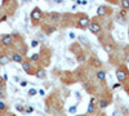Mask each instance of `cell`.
Returning <instances> with one entry per match:
<instances>
[{
    "instance_id": "2e32d148",
    "label": "cell",
    "mask_w": 129,
    "mask_h": 116,
    "mask_svg": "<svg viewBox=\"0 0 129 116\" xmlns=\"http://www.w3.org/2000/svg\"><path fill=\"white\" fill-rule=\"evenodd\" d=\"M39 59H40V54H38V53L31 56V61H32V62H38Z\"/></svg>"
},
{
    "instance_id": "d6a6232c",
    "label": "cell",
    "mask_w": 129,
    "mask_h": 116,
    "mask_svg": "<svg viewBox=\"0 0 129 116\" xmlns=\"http://www.w3.org/2000/svg\"><path fill=\"white\" fill-rule=\"evenodd\" d=\"M117 87H120V84H119V83H117V84H114V87H112V88L115 89V88H117Z\"/></svg>"
},
{
    "instance_id": "4dcf8cb0",
    "label": "cell",
    "mask_w": 129,
    "mask_h": 116,
    "mask_svg": "<svg viewBox=\"0 0 129 116\" xmlns=\"http://www.w3.org/2000/svg\"><path fill=\"white\" fill-rule=\"evenodd\" d=\"M3 80H5V81L8 80V75H7V73H4V75H3Z\"/></svg>"
},
{
    "instance_id": "8d00e7d4",
    "label": "cell",
    "mask_w": 129,
    "mask_h": 116,
    "mask_svg": "<svg viewBox=\"0 0 129 116\" xmlns=\"http://www.w3.org/2000/svg\"><path fill=\"white\" fill-rule=\"evenodd\" d=\"M14 81H19V78L18 76H14Z\"/></svg>"
},
{
    "instance_id": "44dd1931",
    "label": "cell",
    "mask_w": 129,
    "mask_h": 116,
    "mask_svg": "<svg viewBox=\"0 0 129 116\" xmlns=\"http://www.w3.org/2000/svg\"><path fill=\"white\" fill-rule=\"evenodd\" d=\"M5 108H7L5 103H4L3 101H0V111H3V110H5Z\"/></svg>"
},
{
    "instance_id": "f1b7e54d",
    "label": "cell",
    "mask_w": 129,
    "mask_h": 116,
    "mask_svg": "<svg viewBox=\"0 0 129 116\" xmlns=\"http://www.w3.org/2000/svg\"><path fill=\"white\" fill-rule=\"evenodd\" d=\"M16 108H17L18 111H23V107H22V106H16Z\"/></svg>"
},
{
    "instance_id": "d6986e66",
    "label": "cell",
    "mask_w": 129,
    "mask_h": 116,
    "mask_svg": "<svg viewBox=\"0 0 129 116\" xmlns=\"http://www.w3.org/2000/svg\"><path fill=\"white\" fill-rule=\"evenodd\" d=\"M35 94H36V89H34V88H32V89H30V90H28V96H30V97L35 96Z\"/></svg>"
},
{
    "instance_id": "603a6c76",
    "label": "cell",
    "mask_w": 129,
    "mask_h": 116,
    "mask_svg": "<svg viewBox=\"0 0 129 116\" xmlns=\"http://www.w3.org/2000/svg\"><path fill=\"white\" fill-rule=\"evenodd\" d=\"M58 18H59V14H58V13H53V14H52V19H53V21L58 19Z\"/></svg>"
},
{
    "instance_id": "1f68e13d",
    "label": "cell",
    "mask_w": 129,
    "mask_h": 116,
    "mask_svg": "<svg viewBox=\"0 0 129 116\" xmlns=\"http://www.w3.org/2000/svg\"><path fill=\"white\" fill-rule=\"evenodd\" d=\"M54 30H56L54 27H50V28H49V32H48V34H52V32H53V31H54Z\"/></svg>"
},
{
    "instance_id": "83f0119b",
    "label": "cell",
    "mask_w": 129,
    "mask_h": 116,
    "mask_svg": "<svg viewBox=\"0 0 129 116\" xmlns=\"http://www.w3.org/2000/svg\"><path fill=\"white\" fill-rule=\"evenodd\" d=\"M112 116H120V112H119V111H114Z\"/></svg>"
},
{
    "instance_id": "8992f818",
    "label": "cell",
    "mask_w": 129,
    "mask_h": 116,
    "mask_svg": "<svg viewBox=\"0 0 129 116\" xmlns=\"http://www.w3.org/2000/svg\"><path fill=\"white\" fill-rule=\"evenodd\" d=\"M107 12H109V9H107L106 5H100L97 8V16H100V17H103Z\"/></svg>"
},
{
    "instance_id": "74e56055",
    "label": "cell",
    "mask_w": 129,
    "mask_h": 116,
    "mask_svg": "<svg viewBox=\"0 0 129 116\" xmlns=\"http://www.w3.org/2000/svg\"><path fill=\"white\" fill-rule=\"evenodd\" d=\"M26 111H27V112H32V108H31V107H28V108H27Z\"/></svg>"
},
{
    "instance_id": "6da1fadb",
    "label": "cell",
    "mask_w": 129,
    "mask_h": 116,
    "mask_svg": "<svg viewBox=\"0 0 129 116\" xmlns=\"http://www.w3.org/2000/svg\"><path fill=\"white\" fill-rule=\"evenodd\" d=\"M126 78H128V72H126V70L124 67H121V68H119V70L116 71V79L119 80V83L125 81Z\"/></svg>"
},
{
    "instance_id": "3957f363",
    "label": "cell",
    "mask_w": 129,
    "mask_h": 116,
    "mask_svg": "<svg viewBox=\"0 0 129 116\" xmlns=\"http://www.w3.org/2000/svg\"><path fill=\"white\" fill-rule=\"evenodd\" d=\"M78 26L79 27H81V28H89V26H90V21H89V18L88 17H80L79 19H78Z\"/></svg>"
},
{
    "instance_id": "e575fe53",
    "label": "cell",
    "mask_w": 129,
    "mask_h": 116,
    "mask_svg": "<svg viewBox=\"0 0 129 116\" xmlns=\"http://www.w3.org/2000/svg\"><path fill=\"white\" fill-rule=\"evenodd\" d=\"M39 94H41V96H44V90L40 89V90H39Z\"/></svg>"
},
{
    "instance_id": "7a4b0ae2",
    "label": "cell",
    "mask_w": 129,
    "mask_h": 116,
    "mask_svg": "<svg viewBox=\"0 0 129 116\" xmlns=\"http://www.w3.org/2000/svg\"><path fill=\"white\" fill-rule=\"evenodd\" d=\"M43 17V12L40 10V8H34L31 12V19L34 21V22H38V21H40Z\"/></svg>"
},
{
    "instance_id": "f35d334b",
    "label": "cell",
    "mask_w": 129,
    "mask_h": 116,
    "mask_svg": "<svg viewBox=\"0 0 129 116\" xmlns=\"http://www.w3.org/2000/svg\"><path fill=\"white\" fill-rule=\"evenodd\" d=\"M126 61H129V54H128V56H126Z\"/></svg>"
},
{
    "instance_id": "4316f807",
    "label": "cell",
    "mask_w": 129,
    "mask_h": 116,
    "mask_svg": "<svg viewBox=\"0 0 129 116\" xmlns=\"http://www.w3.org/2000/svg\"><path fill=\"white\" fill-rule=\"evenodd\" d=\"M7 18H8L7 16H3L2 18H0V22H4V21H7Z\"/></svg>"
},
{
    "instance_id": "836d02e7",
    "label": "cell",
    "mask_w": 129,
    "mask_h": 116,
    "mask_svg": "<svg viewBox=\"0 0 129 116\" xmlns=\"http://www.w3.org/2000/svg\"><path fill=\"white\" fill-rule=\"evenodd\" d=\"M0 98H5V94L2 92V93H0Z\"/></svg>"
},
{
    "instance_id": "e0dca14e",
    "label": "cell",
    "mask_w": 129,
    "mask_h": 116,
    "mask_svg": "<svg viewBox=\"0 0 129 116\" xmlns=\"http://www.w3.org/2000/svg\"><path fill=\"white\" fill-rule=\"evenodd\" d=\"M79 40L83 41V44H84V45H89V40H87L84 36H79Z\"/></svg>"
},
{
    "instance_id": "cb8c5ba5",
    "label": "cell",
    "mask_w": 129,
    "mask_h": 116,
    "mask_svg": "<svg viewBox=\"0 0 129 116\" xmlns=\"http://www.w3.org/2000/svg\"><path fill=\"white\" fill-rule=\"evenodd\" d=\"M76 3L78 4H81V5H85V4H87V0H78Z\"/></svg>"
},
{
    "instance_id": "30bf717a",
    "label": "cell",
    "mask_w": 129,
    "mask_h": 116,
    "mask_svg": "<svg viewBox=\"0 0 129 116\" xmlns=\"http://www.w3.org/2000/svg\"><path fill=\"white\" fill-rule=\"evenodd\" d=\"M12 61H14V62H17V63H22V62H23V58H22V56H21L19 53H14V54L12 56Z\"/></svg>"
},
{
    "instance_id": "5bb4252c",
    "label": "cell",
    "mask_w": 129,
    "mask_h": 116,
    "mask_svg": "<svg viewBox=\"0 0 129 116\" xmlns=\"http://www.w3.org/2000/svg\"><path fill=\"white\" fill-rule=\"evenodd\" d=\"M120 5L123 7V9H129V0H121Z\"/></svg>"
},
{
    "instance_id": "484cf974",
    "label": "cell",
    "mask_w": 129,
    "mask_h": 116,
    "mask_svg": "<svg viewBox=\"0 0 129 116\" xmlns=\"http://www.w3.org/2000/svg\"><path fill=\"white\" fill-rule=\"evenodd\" d=\"M19 84H21V87H26V85H27V84H28V83H27V81H25V80H23V81H21V83H19Z\"/></svg>"
},
{
    "instance_id": "5b68a950",
    "label": "cell",
    "mask_w": 129,
    "mask_h": 116,
    "mask_svg": "<svg viewBox=\"0 0 129 116\" xmlns=\"http://www.w3.org/2000/svg\"><path fill=\"white\" fill-rule=\"evenodd\" d=\"M13 43V36L12 35H4L2 37V44L4 47H9V45H12Z\"/></svg>"
},
{
    "instance_id": "7c38bea8",
    "label": "cell",
    "mask_w": 129,
    "mask_h": 116,
    "mask_svg": "<svg viewBox=\"0 0 129 116\" xmlns=\"http://www.w3.org/2000/svg\"><path fill=\"white\" fill-rule=\"evenodd\" d=\"M94 111V98L90 101V103H89V106H88V110H87V112L88 113H92Z\"/></svg>"
},
{
    "instance_id": "7402d4cb",
    "label": "cell",
    "mask_w": 129,
    "mask_h": 116,
    "mask_svg": "<svg viewBox=\"0 0 129 116\" xmlns=\"http://www.w3.org/2000/svg\"><path fill=\"white\" fill-rule=\"evenodd\" d=\"M103 48H105V50H106V52H111V50H112V45H107V44H106Z\"/></svg>"
},
{
    "instance_id": "8fae6325",
    "label": "cell",
    "mask_w": 129,
    "mask_h": 116,
    "mask_svg": "<svg viewBox=\"0 0 129 116\" xmlns=\"http://www.w3.org/2000/svg\"><path fill=\"white\" fill-rule=\"evenodd\" d=\"M95 76H97V79H98V80L103 81L106 79V72L102 71V70H98V71H97V73H95Z\"/></svg>"
},
{
    "instance_id": "ac0fdd59",
    "label": "cell",
    "mask_w": 129,
    "mask_h": 116,
    "mask_svg": "<svg viewBox=\"0 0 129 116\" xmlns=\"http://www.w3.org/2000/svg\"><path fill=\"white\" fill-rule=\"evenodd\" d=\"M76 59H78V62H80V63H83V62L85 61V57H84L83 54H79V56H76Z\"/></svg>"
},
{
    "instance_id": "f546056e",
    "label": "cell",
    "mask_w": 129,
    "mask_h": 116,
    "mask_svg": "<svg viewBox=\"0 0 129 116\" xmlns=\"http://www.w3.org/2000/svg\"><path fill=\"white\" fill-rule=\"evenodd\" d=\"M120 16H121V17H124V16H125V9H121V12H120Z\"/></svg>"
},
{
    "instance_id": "9a60e30c",
    "label": "cell",
    "mask_w": 129,
    "mask_h": 116,
    "mask_svg": "<svg viewBox=\"0 0 129 116\" xmlns=\"http://www.w3.org/2000/svg\"><path fill=\"white\" fill-rule=\"evenodd\" d=\"M90 62H92V65H93V66H101V61H100V59H97V58H92Z\"/></svg>"
},
{
    "instance_id": "ba28073f",
    "label": "cell",
    "mask_w": 129,
    "mask_h": 116,
    "mask_svg": "<svg viewBox=\"0 0 129 116\" xmlns=\"http://www.w3.org/2000/svg\"><path fill=\"white\" fill-rule=\"evenodd\" d=\"M35 76H36L38 79H45V78H47V72H45L44 68H39V70L35 72Z\"/></svg>"
},
{
    "instance_id": "ab89813d",
    "label": "cell",
    "mask_w": 129,
    "mask_h": 116,
    "mask_svg": "<svg viewBox=\"0 0 129 116\" xmlns=\"http://www.w3.org/2000/svg\"><path fill=\"white\" fill-rule=\"evenodd\" d=\"M128 34H129V30H128Z\"/></svg>"
},
{
    "instance_id": "4fadbf2b",
    "label": "cell",
    "mask_w": 129,
    "mask_h": 116,
    "mask_svg": "<svg viewBox=\"0 0 129 116\" xmlns=\"http://www.w3.org/2000/svg\"><path fill=\"white\" fill-rule=\"evenodd\" d=\"M107 106H109V101L107 99H101L100 101V107L101 108H106Z\"/></svg>"
},
{
    "instance_id": "60d3db41",
    "label": "cell",
    "mask_w": 129,
    "mask_h": 116,
    "mask_svg": "<svg viewBox=\"0 0 129 116\" xmlns=\"http://www.w3.org/2000/svg\"><path fill=\"white\" fill-rule=\"evenodd\" d=\"M79 116H81V115H79Z\"/></svg>"
},
{
    "instance_id": "9c48e42d",
    "label": "cell",
    "mask_w": 129,
    "mask_h": 116,
    "mask_svg": "<svg viewBox=\"0 0 129 116\" xmlns=\"http://www.w3.org/2000/svg\"><path fill=\"white\" fill-rule=\"evenodd\" d=\"M21 66H22L23 71H26L27 73H30V72H31V63H30L28 61H23L22 63H21Z\"/></svg>"
},
{
    "instance_id": "d4e9b609",
    "label": "cell",
    "mask_w": 129,
    "mask_h": 116,
    "mask_svg": "<svg viewBox=\"0 0 129 116\" xmlns=\"http://www.w3.org/2000/svg\"><path fill=\"white\" fill-rule=\"evenodd\" d=\"M3 89H4V84H3V81L0 80V93L3 92Z\"/></svg>"
},
{
    "instance_id": "d590c367",
    "label": "cell",
    "mask_w": 129,
    "mask_h": 116,
    "mask_svg": "<svg viewBox=\"0 0 129 116\" xmlns=\"http://www.w3.org/2000/svg\"><path fill=\"white\" fill-rule=\"evenodd\" d=\"M70 112H75V106H74V107H71V108H70Z\"/></svg>"
},
{
    "instance_id": "ffe728a7",
    "label": "cell",
    "mask_w": 129,
    "mask_h": 116,
    "mask_svg": "<svg viewBox=\"0 0 129 116\" xmlns=\"http://www.w3.org/2000/svg\"><path fill=\"white\" fill-rule=\"evenodd\" d=\"M38 45H39V41H38V40H32V41H31V47H32V48H35V47H38Z\"/></svg>"
},
{
    "instance_id": "52a82bcc",
    "label": "cell",
    "mask_w": 129,
    "mask_h": 116,
    "mask_svg": "<svg viewBox=\"0 0 129 116\" xmlns=\"http://www.w3.org/2000/svg\"><path fill=\"white\" fill-rule=\"evenodd\" d=\"M10 61H12V58H10L9 56H7V54H2V56H0V65H2V66L8 65V63H10Z\"/></svg>"
},
{
    "instance_id": "277c9868",
    "label": "cell",
    "mask_w": 129,
    "mask_h": 116,
    "mask_svg": "<svg viewBox=\"0 0 129 116\" xmlns=\"http://www.w3.org/2000/svg\"><path fill=\"white\" fill-rule=\"evenodd\" d=\"M89 30H90L92 34H100L101 32V25L98 22H90Z\"/></svg>"
}]
</instances>
